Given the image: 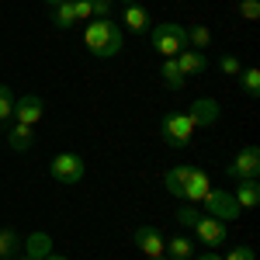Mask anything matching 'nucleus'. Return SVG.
<instances>
[{
    "label": "nucleus",
    "instance_id": "25",
    "mask_svg": "<svg viewBox=\"0 0 260 260\" xmlns=\"http://www.w3.org/2000/svg\"><path fill=\"white\" fill-rule=\"evenodd\" d=\"M11 115H14V94H11V87L0 83V121H7Z\"/></svg>",
    "mask_w": 260,
    "mask_h": 260
},
{
    "label": "nucleus",
    "instance_id": "8",
    "mask_svg": "<svg viewBox=\"0 0 260 260\" xmlns=\"http://www.w3.org/2000/svg\"><path fill=\"white\" fill-rule=\"evenodd\" d=\"M219 115H222V108H219V101H212V98H198L187 108V118L194 121V128H212L219 121Z\"/></svg>",
    "mask_w": 260,
    "mask_h": 260
},
{
    "label": "nucleus",
    "instance_id": "26",
    "mask_svg": "<svg viewBox=\"0 0 260 260\" xmlns=\"http://www.w3.org/2000/svg\"><path fill=\"white\" fill-rule=\"evenodd\" d=\"M236 11H240V18H246V21H257L260 18V4H257V0H240Z\"/></svg>",
    "mask_w": 260,
    "mask_h": 260
},
{
    "label": "nucleus",
    "instance_id": "12",
    "mask_svg": "<svg viewBox=\"0 0 260 260\" xmlns=\"http://www.w3.org/2000/svg\"><path fill=\"white\" fill-rule=\"evenodd\" d=\"M174 59H177V70L184 73V77H198V73L208 70V56H205L201 49H184L180 56H174Z\"/></svg>",
    "mask_w": 260,
    "mask_h": 260
},
{
    "label": "nucleus",
    "instance_id": "22",
    "mask_svg": "<svg viewBox=\"0 0 260 260\" xmlns=\"http://www.w3.org/2000/svg\"><path fill=\"white\" fill-rule=\"evenodd\" d=\"M52 24H56L59 31H66V28H73V24H77V18H73V4H70V0L59 4V7L52 11Z\"/></svg>",
    "mask_w": 260,
    "mask_h": 260
},
{
    "label": "nucleus",
    "instance_id": "24",
    "mask_svg": "<svg viewBox=\"0 0 260 260\" xmlns=\"http://www.w3.org/2000/svg\"><path fill=\"white\" fill-rule=\"evenodd\" d=\"M198 219H201V212L194 208V205H191V201H187V205H180V212H177V222L184 225V229H194V222H198Z\"/></svg>",
    "mask_w": 260,
    "mask_h": 260
},
{
    "label": "nucleus",
    "instance_id": "19",
    "mask_svg": "<svg viewBox=\"0 0 260 260\" xmlns=\"http://www.w3.org/2000/svg\"><path fill=\"white\" fill-rule=\"evenodd\" d=\"M21 250V240L14 229H0V260H14Z\"/></svg>",
    "mask_w": 260,
    "mask_h": 260
},
{
    "label": "nucleus",
    "instance_id": "6",
    "mask_svg": "<svg viewBox=\"0 0 260 260\" xmlns=\"http://www.w3.org/2000/svg\"><path fill=\"white\" fill-rule=\"evenodd\" d=\"M225 174L233 180H250L260 174V149L257 146H243L240 153H236V160L225 167Z\"/></svg>",
    "mask_w": 260,
    "mask_h": 260
},
{
    "label": "nucleus",
    "instance_id": "5",
    "mask_svg": "<svg viewBox=\"0 0 260 260\" xmlns=\"http://www.w3.org/2000/svg\"><path fill=\"white\" fill-rule=\"evenodd\" d=\"M201 205H205V215H212V219H219V222H233L240 215V205L233 198V191H208L201 198Z\"/></svg>",
    "mask_w": 260,
    "mask_h": 260
},
{
    "label": "nucleus",
    "instance_id": "2",
    "mask_svg": "<svg viewBox=\"0 0 260 260\" xmlns=\"http://www.w3.org/2000/svg\"><path fill=\"white\" fill-rule=\"evenodd\" d=\"M149 39H153V49L160 52L163 59H174V56H180V52L187 49L184 24H177V21H163V24H156V28L149 31Z\"/></svg>",
    "mask_w": 260,
    "mask_h": 260
},
{
    "label": "nucleus",
    "instance_id": "3",
    "mask_svg": "<svg viewBox=\"0 0 260 260\" xmlns=\"http://www.w3.org/2000/svg\"><path fill=\"white\" fill-rule=\"evenodd\" d=\"M160 136H163L167 146L184 149V146H191V139H194V121L187 118V111H167L160 118Z\"/></svg>",
    "mask_w": 260,
    "mask_h": 260
},
{
    "label": "nucleus",
    "instance_id": "10",
    "mask_svg": "<svg viewBox=\"0 0 260 260\" xmlns=\"http://www.w3.org/2000/svg\"><path fill=\"white\" fill-rule=\"evenodd\" d=\"M194 233H198L201 243H208V250H215V246H219V243H225V236H229L225 222L212 219V215H205V212H201V219L194 222Z\"/></svg>",
    "mask_w": 260,
    "mask_h": 260
},
{
    "label": "nucleus",
    "instance_id": "28",
    "mask_svg": "<svg viewBox=\"0 0 260 260\" xmlns=\"http://www.w3.org/2000/svg\"><path fill=\"white\" fill-rule=\"evenodd\" d=\"M73 4V18L77 21H94V14H90V0H70Z\"/></svg>",
    "mask_w": 260,
    "mask_h": 260
},
{
    "label": "nucleus",
    "instance_id": "17",
    "mask_svg": "<svg viewBox=\"0 0 260 260\" xmlns=\"http://www.w3.org/2000/svg\"><path fill=\"white\" fill-rule=\"evenodd\" d=\"M191 174V167H174V170H167L163 174V187L174 194V198H184V180Z\"/></svg>",
    "mask_w": 260,
    "mask_h": 260
},
{
    "label": "nucleus",
    "instance_id": "15",
    "mask_svg": "<svg viewBox=\"0 0 260 260\" xmlns=\"http://www.w3.org/2000/svg\"><path fill=\"white\" fill-rule=\"evenodd\" d=\"M233 198H236L240 208H257V205H260V184H257V177L240 180V187L233 191Z\"/></svg>",
    "mask_w": 260,
    "mask_h": 260
},
{
    "label": "nucleus",
    "instance_id": "34",
    "mask_svg": "<svg viewBox=\"0 0 260 260\" xmlns=\"http://www.w3.org/2000/svg\"><path fill=\"white\" fill-rule=\"evenodd\" d=\"M121 4H139V0H121Z\"/></svg>",
    "mask_w": 260,
    "mask_h": 260
},
{
    "label": "nucleus",
    "instance_id": "35",
    "mask_svg": "<svg viewBox=\"0 0 260 260\" xmlns=\"http://www.w3.org/2000/svg\"><path fill=\"white\" fill-rule=\"evenodd\" d=\"M153 260H167V257H153Z\"/></svg>",
    "mask_w": 260,
    "mask_h": 260
},
{
    "label": "nucleus",
    "instance_id": "33",
    "mask_svg": "<svg viewBox=\"0 0 260 260\" xmlns=\"http://www.w3.org/2000/svg\"><path fill=\"white\" fill-rule=\"evenodd\" d=\"M45 260H70V257H59V253H49Z\"/></svg>",
    "mask_w": 260,
    "mask_h": 260
},
{
    "label": "nucleus",
    "instance_id": "11",
    "mask_svg": "<svg viewBox=\"0 0 260 260\" xmlns=\"http://www.w3.org/2000/svg\"><path fill=\"white\" fill-rule=\"evenodd\" d=\"M208 191H212L208 174H205V170H198V167H191V174H187V180H184V198L191 201V205H198Z\"/></svg>",
    "mask_w": 260,
    "mask_h": 260
},
{
    "label": "nucleus",
    "instance_id": "20",
    "mask_svg": "<svg viewBox=\"0 0 260 260\" xmlns=\"http://www.w3.org/2000/svg\"><path fill=\"white\" fill-rule=\"evenodd\" d=\"M167 253L174 260H191L194 257V243L187 240V236H174V240L167 243Z\"/></svg>",
    "mask_w": 260,
    "mask_h": 260
},
{
    "label": "nucleus",
    "instance_id": "7",
    "mask_svg": "<svg viewBox=\"0 0 260 260\" xmlns=\"http://www.w3.org/2000/svg\"><path fill=\"white\" fill-rule=\"evenodd\" d=\"M11 118L35 128V125L45 118V101L35 98V94H28V98H14V115H11Z\"/></svg>",
    "mask_w": 260,
    "mask_h": 260
},
{
    "label": "nucleus",
    "instance_id": "13",
    "mask_svg": "<svg viewBox=\"0 0 260 260\" xmlns=\"http://www.w3.org/2000/svg\"><path fill=\"white\" fill-rule=\"evenodd\" d=\"M149 11L139 7V4H125V11H121V31L128 28V31H149Z\"/></svg>",
    "mask_w": 260,
    "mask_h": 260
},
{
    "label": "nucleus",
    "instance_id": "1",
    "mask_svg": "<svg viewBox=\"0 0 260 260\" xmlns=\"http://www.w3.org/2000/svg\"><path fill=\"white\" fill-rule=\"evenodd\" d=\"M83 45H87L90 56L111 59V56H118L121 49H125V31L111 18H94L87 24V31H83Z\"/></svg>",
    "mask_w": 260,
    "mask_h": 260
},
{
    "label": "nucleus",
    "instance_id": "14",
    "mask_svg": "<svg viewBox=\"0 0 260 260\" xmlns=\"http://www.w3.org/2000/svg\"><path fill=\"white\" fill-rule=\"evenodd\" d=\"M21 246H24V257L45 260L49 253H52V236H49V233H31V236L21 243Z\"/></svg>",
    "mask_w": 260,
    "mask_h": 260
},
{
    "label": "nucleus",
    "instance_id": "4",
    "mask_svg": "<svg viewBox=\"0 0 260 260\" xmlns=\"http://www.w3.org/2000/svg\"><path fill=\"white\" fill-rule=\"evenodd\" d=\"M83 170H87V167H83V160L77 156V153H59V156H52V163H49L52 180H56V184H66V187L80 184Z\"/></svg>",
    "mask_w": 260,
    "mask_h": 260
},
{
    "label": "nucleus",
    "instance_id": "18",
    "mask_svg": "<svg viewBox=\"0 0 260 260\" xmlns=\"http://www.w3.org/2000/svg\"><path fill=\"white\" fill-rule=\"evenodd\" d=\"M184 35H187V49H208L212 45V31L205 28V24H191V28H184Z\"/></svg>",
    "mask_w": 260,
    "mask_h": 260
},
{
    "label": "nucleus",
    "instance_id": "16",
    "mask_svg": "<svg viewBox=\"0 0 260 260\" xmlns=\"http://www.w3.org/2000/svg\"><path fill=\"white\" fill-rule=\"evenodd\" d=\"M31 142H35V132H31V125H21V121H14V125L7 128V146H11V149L24 153V149H31Z\"/></svg>",
    "mask_w": 260,
    "mask_h": 260
},
{
    "label": "nucleus",
    "instance_id": "32",
    "mask_svg": "<svg viewBox=\"0 0 260 260\" xmlns=\"http://www.w3.org/2000/svg\"><path fill=\"white\" fill-rule=\"evenodd\" d=\"M198 260H222V257H219V253H215V250H208V253H201Z\"/></svg>",
    "mask_w": 260,
    "mask_h": 260
},
{
    "label": "nucleus",
    "instance_id": "31",
    "mask_svg": "<svg viewBox=\"0 0 260 260\" xmlns=\"http://www.w3.org/2000/svg\"><path fill=\"white\" fill-rule=\"evenodd\" d=\"M42 4H45L49 11H56V7H59V4H66V0H42Z\"/></svg>",
    "mask_w": 260,
    "mask_h": 260
},
{
    "label": "nucleus",
    "instance_id": "23",
    "mask_svg": "<svg viewBox=\"0 0 260 260\" xmlns=\"http://www.w3.org/2000/svg\"><path fill=\"white\" fill-rule=\"evenodd\" d=\"M240 77H243V90H246L250 98H257V94H260V70H257V66H250V70H243Z\"/></svg>",
    "mask_w": 260,
    "mask_h": 260
},
{
    "label": "nucleus",
    "instance_id": "27",
    "mask_svg": "<svg viewBox=\"0 0 260 260\" xmlns=\"http://www.w3.org/2000/svg\"><path fill=\"white\" fill-rule=\"evenodd\" d=\"M219 70L225 73V77H240V73H243V70H240V59H236V56H222V59H219Z\"/></svg>",
    "mask_w": 260,
    "mask_h": 260
},
{
    "label": "nucleus",
    "instance_id": "9",
    "mask_svg": "<svg viewBox=\"0 0 260 260\" xmlns=\"http://www.w3.org/2000/svg\"><path fill=\"white\" fill-rule=\"evenodd\" d=\"M132 240H136V246H139L149 260L167 253V240L160 236V229H153V225H139V229L132 233Z\"/></svg>",
    "mask_w": 260,
    "mask_h": 260
},
{
    "label": "nucleus",
    "instance_id": "21",
    "mask_svg": "<svg viewBox=\"0 0 260 260\" xmlns=\"http://www.w3.org/2000/svg\"><path fill=\"white\" fill-rule=\"evenodd\" d=\"M160 77H163V83H167L170 90H180V87H184V80H187V77H184V73L177 70V59H163Z\"/></svg>",
    "mask_w": 260,
    "mask_h": 260
},
{
    "label": "nucleus",
    "instance_id": "30",
    "mask_svg": "<svg viewBox=\"0 0 260 260\" xmlns=\"http://www.w3.org/2000/svg\"><path fill=\"white\" fill-rule=\"evenodd\" d=\"M222 260H257V257H253V250H250V246H236V250H229Z\"/></svg>",
    "mask_w": 260,
    "mask_h": 260
},
{
    "label": "nucleus",
    "instance_id": "29",
    "mask_svg": "<svg viewBox=\"0 0 260 260\" xmlns=\"http://www.w3.org/2000/svg\"><path fill=\"white\" fill-rule=\"evenodd\" d=\"M90 14L94 18H111V0H90Z\"/></svg>",
    "mask_w": 260,
    "mask_h": 260
},
{
    "label": "nucleus",
    "instance_id": "36",
    "mask_svg": "<svg viewBox=\"0 0 260 260\" xmlns=\"http://www.w3.org/2000/svg\"><path fill=\"white\" fill-rule=\"evenodd\" d=\"M18 260H31V257H18Z\"/></svg>",
    "mask_w": 260,
    "mask_h": 260
}]
</instances>
